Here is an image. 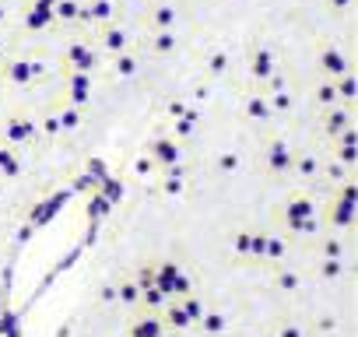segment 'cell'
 <instances>
[{"mask_svg":"<svg viewBox=\"0 0 358 337\" xmlns=\"http://www.w3.org/2000/svg\"><path fill=\"white\" fill-rule=\"evenodd\" d=\"M278 337H302V334H299V330H295V327H285V330H281V327H278Z\"/></svg>","mask_w":358,"mask_h":337,"instance_id":"cell-1","label":"cell"}]
</instances>
